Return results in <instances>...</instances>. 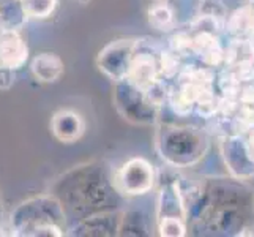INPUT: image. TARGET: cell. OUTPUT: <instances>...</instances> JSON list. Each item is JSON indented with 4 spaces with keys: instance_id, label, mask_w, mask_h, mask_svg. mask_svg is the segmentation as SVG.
<instances>
[{
    "instance_id": "1",
    "label": "cell",
    "mask_w": 254,
    "mask_h": 237,
    "mask_svg": "<svg viewBox=\"0 0 254 237\" xmlns=\"http://www.w3.org/2000/svg\"><path fill=\"white\" fill-rule=\"evenodd\" d=\"M221 155L232 177L247 180L254 175V161L251 160L245 135H226L221 139Z\"/></svg>"
},
{
    "instance_id": "2",
    "label": "cell",
    "mask_w": 254,
    "mask_h": 237,
    "mask_svg": "<svg viewBox=\"0 0 254 237\" xmlns=\"http://www.w3.org/2000/svg\"><path fill=\"white\" fill-rule=\"evenodd\" d=\"M153 168L142 158L128 161L120 172V182L124 183L128 195H144L153 187Z\"/></svg>"
},
{
    "instance_id": "3",
    "label": "cell",
    "mask_w": 254,
    "mask_h": 237,
    "mask_svg": "<svg viewBox=\"0 0 254 237\" xmlns=\"http://www.w3.org/2000/svg\"><path fill=\"white\" fill-rule=\"evenodd\" d=\"M27 59V46L13 30L0 32V65L2 68H21Z\"/></svg>"
},
{
    "instance_id": "4",
    "label": "cell",
    "mask_w": 254,
    "mask_h": 237,
    "mask_svg": "<svg viewBox=\"0 0 254 237\" xmlns=\"http://www.w3.org/2000/svg\"><path fill=\"white\" fill-rule=\"evenodd\" d=\"M128 76L131 82L144 90L145 87L161 79L158 57L152 56L150 52H142V54L136 56L133 62L129 64Z\"/></svg>"
},
{
    "instance_id": "5",
    "label": "cell",
    "mask_w": 254,
    "mask_h": 237,
    "mask_svg": "<svg viewBox=\"0 0 254 237\" xmlns=\"http://www.w3.org/2000/svg\"><path fill=\"white\" fill-rule=\"evenodd\" d=\"M224 33L229 38H253L254 37V13L251 8L245 3L235 11L229 13L224 22Z\"/></svg>"
},
{
    "instance_id": "6",
    "label": "cell",
    "mask_w": 254,
    "mask_h": 237,
    "mask_svg": "<svg viewBox=\"0 0 254 237\" xmlns=\"http://www.w3.org/2000/svg\"><path fill=\"white\" fill-rule=\"evenodd\" d=\"M254 62V38H229L224 46V67Z\"/></svg>"
},
{
    "instance_id": "7",
    "label": "cell",
    "mask_w": 254,
    "mask_h": 237,
    "mask_svg": "<svg viewBox=\"0 0 254 237\" xmlns=\"http://www.w3.org/2000/svg\"><path fill=\"white\" fill-rule=\"evenodd\" d=\"M218 100H220V95L215 92V85L202 87L194 101V112L207 120L215 117L218 111Z\"/></svg>"
},
{
    "instance_id": "8",
    "label": "cell",
    "mask_w": 254,
    "mask_h": 237,
    "mask_svg": "<svg viewBox=\"0 0 254 237\" xmlns=\"http://www.w3.org/2000/svg\"><path fill=\"white\" fill-rule=\"evenodd\" d=\"M148 22H150L156 30L171 32L175 27V17L172 8L168 3H156L148 10Z\"/></svg>"
},
{
    "instance_id": "9",
    "label": "cell",
    "mask_w": 254,
    "mask_h": 237,
    "mask_svg": "<svg viewBox=\"0 0 254 237\" xmlns=\"http://www.w3.org/2000/svg\"><path fill=\"white\" fill-rule=\"evenodd\" d=\"M215 85H216V90L220 92V93H218L220 96H226V98H235V100H237L242 82L237 79V76L234 75V72H232L231 68L224 67L221 72L216 75Z\"/></svg>"
},
{
    "instance_id": "10",
    "label": "cell",
    "mask_w": 254,
    "mask_h": 237,
    "mask_svg": "<svg viewBox=\"0 0 254 237\" xmlns=\"http://www.w3.org/2000/svg\"><path fill=\"white\" fill-rule=\"evenodd\" d=\"M254 127V104L240 103L237 111L231 117L232 135H247Z\"/></svg>"
},
{
    "instance_id": "11",
    "label": "cell",
    "mask_w": 254,
    "mask_h": 237,
    "mask_svg": "<svg viewBox=\"0 0 254 237\" xmlns=\"http://www.w3.org/2000/svg\"><path fill=\"white\" fill-rule=\"evenodd\" d=\"M168 101L171 104L172 111L180 117L190 116V114L194 112V101H192L179 85L171 87L168 90Z\"/></svg>"
},
{
    "instance_id": "12",
    "label": "cell",
    "mask_w": 254,
    "mask_h": 237,
    "mask_svg": "<svg viewBox=\"0 0 254 237\" xmlns=\"http://www.w3.org/2000/svg\"><path fill=\"white\" fill-rule=\"evenodd\" d=\"M68 128L66 130V135H65V141H71V139H76L79 138L82 130H84V124L82 120L79 119V116L74 112H60L56 116V120H54V128Z\"/></svg>"
},
{
    "instance_id": "13",
    "label": "cell",
    "mask_w": 254,
    "mask_h": 237,
    "mask_svg": "<svg viewBox=\"0 0 254 237\" xmlns=\"http://www.w3.org/2000/svg\"><path fill=\"white\" fill-rule=\"evenodd\" d=\"M158 65H160V75H161V78H166V79L177 78V75L180 73V70L183 67L182 57L175 54V52H172L171 49L160 52Z\"/></svg>"
},
{
    "instance_id": "14",
    "label": "cell",
    "mask_w": 254,
    "mask_h": 237,
    "mask_svg": "<svg viewBox=\"0 0 254 237\" xmlns=\"http://www.w3.org/2000/svg\"><path fill=\"white\" fill-rule=\"evenodd\" d=\"M197 14L210 16L224 25L227 16H229V10H227V6L223 0H199Z\"/></svg>"
},
{
    "instance_id": "15",
    "label": "cell",
    "mask_w": 254,
    "mask_h": 237,
    "mask_svg": "<svg viewBox=\"0 0 254 237\" xmlns=\"http://www.w3.org/2000/svg\"><path fill=\"white\" fill-rule=\"evenodd\" d=\"M57 5V0H22L24 13L32 17H46Z\"/></svg>"
},
{
    "instance_id": "16",
    "label": "cell",
    "mask_w": 254,
    "mask_h": 237,
    "mask_svg": "<svg viewBox=\"0 0 254 237\" xmlns=\"http://www.w3.org/2000/svg\"><path fill=\"white\" fill-rule=\"evenodd\" d=\"M160 234L166 237H183L187 234V228L179 217H163L160 218Z\"/></svg>"
},
{
    "instance_id": "17",
    "label": "cell",
    "mask_w": 254,
    "mask_h": 237,
    "mask_svg": "<svg viewBox=\"0 0 254 237\" xmlns=\"http://www.w3.org/2000/svg\"><path fill=\"white\" fill-rule=\"evenodd\" d=\"M169 49L175 52L182 59L185 56H191V33L190 30H182L174 33L169 40Z\"/></svg>"
},
{
    "instance_id": "18",
    "label": "cell",
    "mask_w": 254,
    "mask_h": 237,
    "mask_svg": "<svg viewBox=\"0 0 254 237\" xmlns=\"http://www.w3.org/2000/svg\"><path fill=\"white\" fill-rule=\"evenodd\" d=\"M227 68L232 70L234 75L237 76V79L242 84L254 81V62H243L234 67H227Z\"/></svg>"
},
{
    "instance_id": "19",
    "label": "cell",
    "mask_w": 254,
    "mask_h": 237,
    "mask_svg": "<svg viewBox=\"0 0 254 237\" xmlns=\"http://www.w3.org/2000/svg\"><path fill=\"white\" fill-rule=\"evenodd\" d=\"M237 100L245 104H254V81L242 84Z\"/></svg>"
},
{
    "instance_id": "20",
    "label": "cell",
    "mask_w": 254,
    "mask_h": 237,
    "mask_svg": "<svg viewBox=\"0 0 254 237\" xmlns=\"http://www.w3.org/2000/svg\"><path fill=\"white\" fill-rule=\"evenodd\" d=\"M245 139H247V146H248L250 157H251V160L254 161V127L248 131L247 135H245Z\"/></svg>"
},
{
    "instance_id": "21",
    "label": "cell",
    "mask_w": 254,
    "mask_h": 237,
    "mask_svg": "<svg viewBox=\"0 0 254 237\" xmlns=\"http://www.w3.org/2000/svg\"><path fill=\"white\" fill-rule=\"evenodd\" d=\"M247 5L251 8V10H253V13H254V0H247Z\"/></svg>"
},
{
    "instance_id": "22",
    "label": "cell",
    "mask_w": 254,
    "mask_h": 237,
    "mask_svg": "<svg viewBox=\"0 0 254 237\" xmlns=\"http://www.w3.org/2000/svg\"><path fill=\"white\" fill-rule=\"evenodd\" d=\"M253 38H254V37H253Z\"/></svg>"
}]
</instances>
